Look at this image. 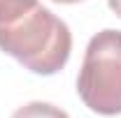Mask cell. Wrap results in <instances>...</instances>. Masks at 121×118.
Returning <instances> with one entry per match:
<instances>
[{"label":"cell","instance_id":"4","mask_svg":"<svg viewBox=\"0 0 121 118\" xmlns=\"http://www.w3.org/2000/svg\"><path fill=\"white\" fill-rule=\"evenodd\" d=\"M37 5V0H0V23H9Z\"/></svg>","mask_w":121,"mask_h":118},{"label":"cell","instance_id":"3","mask_svg":"<svg viewBox=\"0 0 121 118\" xmlns=\"http://www.w3.org/2000/svg\"><path fill=\"white\" fill-rule=\"evenodd\" d=\"M12 118H70L60 106H54L49 102H28L19 106Z\"/></svg>","mask_w":121,"mask_h":118},{"label":"cell","instance_id":"5","mask_svg":"<svg viewBox=\"0 0 121 118\" xmlns=\"http://www.w3.org/2000/svg\"><path fill=\"white\" fill-rule=\"evenodd\" d=\"M107 2H109V9L121 19V0H107Z\"/></svg>","mask_w":121,"mask_h":118},{"label":"cell","instance_id":"6","mask_svg":"<svg viewBox=\"0 0 121 118\" xmlns=\"http://www.w3.org/2000/svg\"><path fill=\"white\" fill-rule=\"evenodd\" d=\"M54 2H60V5H75V2H82V0H54Z\"/></svg>","mask_w":121,"mask_h":118},{"label":"cell","instance_id":"1","mask_svg":"<svg viewBox=\"0 0 121 118\" xmlns=\"http://www.w3.org/2000/svg\"><path fill=\"white\" fill-rule=\"evenodd\" d=\"M0 49L26 70L51 76L65 67L72 51L68 23L40 2L9 23H0Z\"/></svg>","mask_w":121,"mask_h":118},{"label":"cell","instance_id":"2","mask_svg":"<svg viewBox=\"0 0 121 118\" xmlns=\"http://www.w3.org/2000/svg\"><path fill=\"white\" fill-rule=\"evenodd\" d=\"M77 95L93 114H121V30L105 28L91 37L77 76Z\"/></svg>","mask_w":121,"mask_h":118}]
</instances>
